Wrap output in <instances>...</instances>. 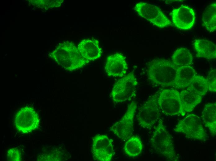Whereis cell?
Segmentation results:
<instances>
[{"label": "cell", "mask_w": 216, "mask_h": 161, "mask_svg": "<svg viewBox=\"0 0 216 161\" xmlns=\"http://www.w3.org/2000/svg\"><path fill=\"white\" fill-rule=\"evenodd\" d=\"M50 56L64 69L70 72L83 67L88 62L81 56L77 46L71 41L60 44Z\"/></svg>", "instance_id": "obj_1"}, {"label": "cell", "mask_w": 216, "mask_h": 161, "mask_svg": "<svg viewBox=\"0 0 216 161\" xmlns=\"http://www.w3.org/2000/svg\"><path fill=\"white\" fill-rule=\"evenodd\" d=\"M177 68L171 60L162 59H153L147 64L148 79L158 85L175 87Z\"/></svg>", "instance_id": "obj_2"}, {"label": "cell", "mask_w": 216, "mask_h": 161, "mask_svg": "<svg viewBox=\"0 0 216 161\" xmlns=\"http://www.w3.org/2000/svg\"><path fill=\"white\" fill-rule=\"evenodd\" d=\"M153 148L157 153L169 161L178 160L175 152L172 137L160 119L151 139Z\"/></svg>", "instance_id": "obj_3"}, {"label": "cell", "mask_w": 216, "mask_h": 161, "mask_svg": "<svg viewBox=\"0 0 216 161\" xmlns=\"http://www.w3.org/2000/svg\"><path fill=\"white\" fill-rule=\"evenodd\" d=\"M158 94L149 98L138 109L137 120L140 126L150 129L160 119L161 111L158 103Z\"/></svg>", "instance_id": "obj_4"}, {"label": "cell", "mask_w": 216, "mask_h": 161, "mask_svg": "<svg viewBox=\"0 0 216 161\" xmlns=\"http://www.w3.org/2000/svg\"><path fill=\"white\" fill-rule=\"evenodd\" d=\"M173 130L183 134L188 138L205 140L207 138L201 119L195 114H189L179 120Z\"/></svg>", "instance_id": "obj_5"}, {"label": "cell", "mask_w": 216, "mask_h": 161, "mask_svg": "<svg viewBox=\"0 0 216 161\" xmlns=\"http://www.w3.org/2000/svg\"><path fill=\"white\" fill-rule=\"evenodd\" d=\"M138 82L133 72H131L118 80L114 85L110 95L115 102L131 100L135 95Z\"/></svg>", "instance_id": "obj_6"}, {"label": "cell", "mask_w": 216, "mask_h": 161, "mask_svg": "<svg viewBox=\"0 0 216 161\" xmlns=\"http://www.w3.org/2000/svg\"><path fill=\"white\" fill-rule=\"evenodd\" d=\"M158 103L162 113L167 116L185 115L182 110L180 92L176 89L162 90L158 94Z\"/></svg>", "instance_id": "obj_7"}, {"label": "cell", "mask_w": 216, "mask_h": 161, "mask_svg": "<svg viewBox=\"0 0 216 161\" xmlns=\"http://www.w3.org/2000/svg\"><path fill=\"white\" fill-rule=\"evenodd\" d=\"M134 9L141 17L155 26L164 28L172 25L173 23L157 6L145 2H139Z\"/></svg>", "instance_id": "obj_8"}, {"label": "cell", "mask_w": 216, "mask_h": 161, "mask_svg": "<svg viewBox=\"0 0 216 161\" xmlns=\"http://www.w3.org/2000/svg\"><path fill=\"white\" fill-rule=\"evenodd\" d=\"M137 107V103L132 101L122 118L110 128L114 134L124 141H126L133 133L134 119Z\"/></svg>", "instance_id": "obj_9"}, {"label": "cell", "mask_w": 216, "mask_h": 161, "mask_svg": "<svg viewBox=\"0 0 216 161\" xmlns=\"http://www.w3.org/2000/svg\"><path fill=\"white\" fill-rule=\"evenodd\" d=\"M39 124L38 115L32 107L29 106L20 109L15 118V127L23 133H28L37 129Z\"/></svg>", "instance_id": "obj_10"}, {"label": "cell", "mask_w": 216, "mask_h": 161, "mask_svg": "<svg viewBox=\"0 0 216 161\" xmlns=\"http://www.w3.org/2000/svg\"><path fill=\"white\" fill-rule=\"evenodd\" d=\"M92 151L96 160L111 161L115 154L113 140L106 135H96L92 138Z\"/></svg>", "instance_id": "obj_11"}, {"label": "cell", "mask_w": 216, "mask_h": 161, "mask_svg": "<svg viewBox=\"0 0 216 161\" xmlns=\"http://www.w3.org/2000/svg\"><path fill=\"white\" fill-rule=\"evenodd\" d=\"M173 24L178 28L187 30L194 25L196 20L195 11L191 7L182 5L173 9L170 14Z\"/></svg>", "instance_id": "obj_12"}, {"label": "cell", "mask_w": 216, "mask_h": 161, "mask_svg": "<svg viewBox=\"0 0 216 161\" xmlns=\"http://www.w3.org/2000/svg\"><path fill=\"white\" fill-rule=\"evenodd\" d=\"M105 69L109 76L123 77L128 69L125 56L120 53L110 55L107 58Z\"/></svg>", "instance_id": "obj_13"}, {"label": "cell", "mask_w": 216, "mask_h": 161, "mask_svg": "<svg viewBox=\"0 0 216 161\" xmlns=\"http://www.w3.org/2000/svg\"><path fill=\"white\" fill-rule=\"evenodd\" d=\"M77 46L81 56L88 62L99 58L102 54L99 41L96 39L82 40Z\"/></svg>", "instance_id": "obj_14"}, {"label": "cell", "mask_w": 216, "mask_h": 161, "mask_svg": "<svg viewBox=\"0 0 216 161\" xmlns=\"http://www.w3.org/2000/svg\"><path fill=\"white\" fill-rule=\"evenodd\" d=\"M193 46L196 57L208 59L216 58V45L212 41L205 39H195Z\"/></svg>", "instance_id": "obj_15"}, {"label": "cell", "mask_w": 216, "mask_h": 161, "mask_svg": "<svg viewBox=\"0 0 216 161\" xmlns=\"http://www.w3.org/2000/svg\"><path fill=\"white\" fill-rule=\"evenodd\" d=\"M197 74L191 66L177 67L175 80V88L184 89L189 85Z\"/></svg>", "instance_id": "obj_16"}, {"label": "cell", "mask_w": 216, "mask_h": 161, "mask_svg": "<svg viewBox=\"0 0 216 161\" xmlns=\"http://www.w3.org/2000/svg\"><path fill=\"white\" fill-rule=\"evenodd\" d=\"M205 127L207 128L212 135L216 133V103H208L204 107L201 118Z\"/></svg>", "instance_id": "obj_17"}, {"label": "cell", "mask_w": 216, "mask_h": 161, "mask_svg": "<svg viewBox=\"0 0 216 161\" xmlns=\"http://www.w3.org/2000/svg\"><path fill=\"white\" fill-rule=\"evenodd\" d=\"M180 95L182 110L185 115L193 111L201 101L202 96L187 89L182 90Z\"/></svg>", "instance_id": "obj_18"}, {"label": "cell", "mask_w": 216, "mask_h": 161, "mask_svg": "<svg viewBox=\"0 0 216 161\" xmlns=\"http://www.w3.org/2000/svg\"><path fill=\"white\" fill-rule=\"evenodd\" d=\"M171 60L173 64L177 67L189 66L192 63L193 57L188 49L180 47L174 52Z\"/></svg>", "instance_id": "obj_19"}, {"label": "cell", "mask_w": 216, "mask_h": 161, "mask_svg": "<svg viewBox=\"0 0 216 161\" xmlns=\"http://www.w3.org/2000/svg\"><path fill=\"white\" fill-rule=\"evenodd\" d=\"M143 145L141 139L137 136H131L128 139L124 145L125 154L130 158L137 157L142 153Z\"/></svg>", "instance_id": "obj_20"}, {"label": "cell", "mask_w": 216, "mask_h": 161, "mask_svg": "<svg viewBox=\"0 0 216 161\" xmlns=\"http://www.w3.org/2000/svg\"><path fill=\"white\" fill-rule=\"evenodd\" d=\"M202 25L210 32L216 30V3H213L206 7L203 13Z\"/></svg>", "instance_id": "obj_21"}, {"label": "cell", "mask_w": 216, "mask_h": 161, "mask_svg": "<svg viewBox=\"0 0 216 161\" xmlns=\"http://www.w3.org/2000/svg\"><path fill=\"white\" fill-rule=\"evenodd\" d=\"M186 89L202 96L205 95L209 90L208 85L206 78L196 74Z\"/></svg>", "instance_id": "obj_22"}, {"label": "cell", "mask_w": 216, "mask_h": 161, "mask_svg": "<svg viewBox=\"0 0 216 161\" xmlns=\"http://www.w3.org/2000/svg\"><path fill=\"white\" fill-rule=\"evenodd\" d=\"M208 85L209 90L211 92L216 91V70H211L209 72L206 78Z\"/></svg>", "instance_id": "obj_23"}, {"label": "cell", "mask_w": 216, "mask_h": 161, "mask_svg": "<svg viewBox=\"0 0 216 161\" xmlns=\"http://www.w3.org/2000/svg\"><path fill=\"white\" fill-rule=\"evenodd\" d=\"M7 155V159L9 161H19L22 159L21 152L17 148L9 149Z\"/></svg>", "instance_id": "obj_24"}]
</instances>
